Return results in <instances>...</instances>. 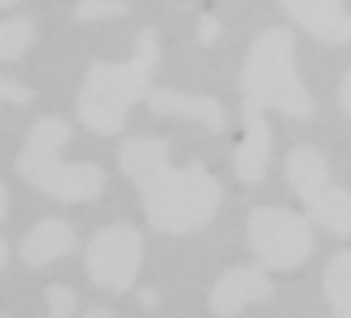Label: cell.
Listing matches in <instances>:
<instances>
[{
    "label": "cell",
    "mask_w": 351,
    "mask_h": 318,
    "mask_svg": "<svg viewBox=\"0 0 351 318\" xmlns=\"http://www.w3.org/2000/svg\"><path fill=\"white\" fill-rule=\"evenodd\" d=\"M122 172L136 188L147 221L161 234H193L207 228L221 205V184L199 162L176 168L169 143L159 136H128L118 153Z\"/></svg>",
    "instance_id": "obj_1"
},
{
    "label": "cell",
    "mask_w": 351,
    "mask_h": 318,
    "mask_svg": "<svg viewBox=\"0 0 351 318\" xmlns=\"http://www.w3.org/2000/svg\"><path fill=\"white\" fill-rule=\"evenodd\" d=\"M157 62L159 42L153 29L138 34L134 54L126 62H93L79 95L81 122L99 134L120 132L130 106L147 97Z\"/></svg>",
    "instance_id": "obj_2"
},
{
    "label": "cell",
    "mask_w": 351,
    "mask_h": 318,
    "mask_svg": "<svg viewBox=\"0 0 351 318\" xmlns=\"http://www.w3.org/2000/svg\"><path fill=\"white\" fill-rule=\"evenodd\" d=\"M244 114H261L265 108L293 118H310L314 101L302 85L295 69V38L287 27L261 32L250 44L240 77Z\"/></svg>",
    "instance_id": "obj_3"
},
{
    "label": "cell",
    "mask_w": 351,
    "mask_h": 318,
    "mask_svg": "<svg viewBox=\"0 0 351 318\" xmlns=\"http://www.w3.org/2000/svg\"><path fill=\"white\" fill-rule=\"evenodd\" d=\"M71 138V126L46 116L34 124L17 157V172L32 186L60 203H87L99 197L106 174L93 164H66L58 159V149Z\"/></svg>",
    "instance_id": "obj_4"
},
{
    "label": "cell",
    "mask_w": 351,
    "mask_h": 318,
    "mask_svg": "<svg viewBox=\"0 0 351 318\" xmlns=\"http://www.w3.org/2000/svg\"><path fill=\"white\" fill-rule=\"evenodd\" d=\"M285 176L312 221L341 238L351 236V193L332 182L318 149L295 145L285 159Z\"/></svg>",
    "instance_id": "obj_5"
},
{
    "label": "cell",
    "mask_w": 351,
    "mask_h": 318,
    "mask_svg": "<svg viewBox=\"0 0 351 318\" xmlns=\"http://www.w3.org/2000/svg\"><path fill=\"white\" fill-rule=\"evenodd\" d=\"M248 244L265 269L293 271L312 254L308 219L283 207H256L246 221Z\"/></svg>",
    "instance_id": "obj_6"
},
{
    "label": "cell",
    "mask_w": 351,
    "mask_h": 318,
    "mask_svg": "<svg viewBox=\"0 0 351 318\" xmlns=\"http://www.w3.org/2000/svg\"><path fill=\"white\" fill-rule=\"evenodd\" d=\"M143 238L128 223H116L99 230L87 246V273L97 287L126 291L141 269Z\"/></svg>",
    "instance_id": "obj_7"
},
{
    "label": "cell",
    "mask_w": 351,
    "mask_h": 318,
    "mask_svg": "<svg viewBox=\"0 0 351 318\" xmlns=\"http://www.w3.org/2000/svg\"><path fill=\"white\" fill-rule=\"evenodd\" d=\"M275 295V285L261 267L242 265L226 271L211 289V310L219 318H236L248 306Z\"/></svg>",
    "instance_id": "obj_8"
},
{
    "label": "cell",
    "mask_w": 351,
    "mask_h": 318,
    "mask_svg": "<svg viewBox=\"0 0 351 318\" xmlns=\"http://www.w3.org/2000/svg\"><path fill=\"white\" fill-rule=\"evenodd\" d=\"M287 15L312 38L324 44L351 42V7L339 0H293L281 3Z\"/></svg>",
    "instance_id": "obj_9"
},
{
    "label": "cell",
    "mask_w": 351,
    "mask_h": 318,
    "mask_svg": "<svg viewBox=\"0 0 351 318\" xmlns=\"http://www.w3.org/2000/svg\"><path fill=\"white\" fill-rule=\"evenodd\" d=\"M145 99L153 114L201 122L211 134H219L228 126L223 106L211 95H189V93L159 87V89H151Z\"/></svg>",
    "instance_id": "obj_10"
},
{
    "label": "cell",
    "mask_w": 351,
    "mask_h": 318,
    "mask_svg": "<svg viewBox=\"0 0 351 318\" xmlns=\"http://www.w3.org/2000/svg\"><path fill=\"white\" fill-rule=\"evenodd\" d=\"M273 149L269 122L261 114H244V136L234 153V172L242 184H256L267 174Z\"/></svg>",
    "instance_id": "obj_11"
},
{
    "label": "cell",
    "mask_w": 351,
    "mask_h": 318,
    "mask_svg": "<svg viewBox=\"0 0 351 318\" xmlns=\"http://www.w3.org/2000/svg\"><path fill=\"white\" fill-rule=\"evenodd\" d=\"M75 246V230L64 219H46L27 234L21 244V256L29 267L40 269L60 256H66Z\"/></svg>",
    "instance_id": "obj_12"
},
{
    "label": "cell",
    "mask_w": 351,
    "mask_h": 318,
    "mask_svg": "<svg viewBox=\"0 0 351 318\" xmlns=\"http://www.w3.org/2000/svg\"><path fill=\"white\" fill-rule=\"evenodd\" d=\"M324 295L332 318H351V248L337 252L322 275Z\"/></svg>",
    "instance_id": "obj_13"
},
{
    "label": "cell",
    "mask_w": 351,
    "mask_h": 318,
    "mask_svg": "<svg viewBox=\"0 0 351 318\" xmlns=\"http://www.w3.org/2000/svg\"><path fill=\"white\" fill-rule=\"evenodd\" d=\"M34 40V23L29 19L0 21V60H17Z\"/></svg>",
    "instance_id": "obj_14"
},
{
    "label": "cell",
    "mask_w": 351,
    "mask_h": 318,
    "mask_svg": "<svg viewBox=\"0 0 351 318\" xmlns=\"http://www.w3.org/2000/svg\"><path fill=\"white\" fill-rule=\"evenodd\" d=\"M46 299L50 304L48 318H69L77 310V306H79V299H77L75 291H71L69 287L58 285V283L48 285Z\"/></svg>",
    "instance_id": "obj_15"
},
{
    "label": "cell",
    "mask_w": 351,
    "mask_h": 318,
    "mask_svg": "<svg viewBox=\"0 0 351 318\" xmlns=\"http://www.w3.org/2000/svg\"><path fill=\"white\" fill-rule=\"evenodd\" d=\"M128 13L126 3H97V0H89V3H81L75 9V19L79 21H97V19H114Z\"/></svg>",
    "instance_id": "obj_16"
},
{
    "label": "cell",
    "mask_w": 351,
    "mask_h": 318,
    "mask_svg": "<svg viewBox=\"0 0 351 318\" xmlns=\"http://www.w3.org/2000/svg\"><path fill=\"white\" fill-rule=\"evenodd\" d=\"M36 95L34 89L0 77V101H11V103H27Z\"/></svg>",
    "instance_id": "obj_17"
},
{
    "label": "cell",
    "mask_w": 351,
    "mask_h": 318,
    "mask_svg": "<svg viewBox=\"0 0 351 318\" xmlns=\"http://www.w3.org/2000/svg\"><path fill=\"white\" fill-rule=\"evenodd\" d=\"M221 36V23L217 17L213 15H203L199 21V29H197V38L203 46H211L217 38Z\"/></svg>",
    "instance_id": "obj_18"
},
{
    "label": "cell",
    "mask_w": 351,
    "mask_h": 318,
    "mask_svg": "<svg viewBox=\"0 0 351 318\" xmlns=\"http://www.w3.org/2000/svg\"><path fill=\"white\" fill-rule=\"evenodd\" d=\"M341 103L345 108V112L349 114L351 118V71L345 75L343 83H341Z\"/></svg>",
    "instance_id": "obj_19"
},
{
    "label": "cell",
    "mask_w": 351,
    "mask_h": 318,
    "mask_svg": "<svg viewBox=\"0 0 351 318\" xmlns=\"http://www.w3.org/2000/svg\"><path fill=\"white\" fill-rule=\"evenodd\" d=\"M138 302L145 304V306H155L157 304V291L151 289V287H143L138 291Z\"/></svg>",
    "instance_id": "obj_20"
},
{
    "label": "cell",
    "mask_w": 351,
    "mask_h": 318,
    "mask_svg": "<svg viewBox=\"0 0 351 318\" xmlns=\"http://www.w3.org/2000/svg\"><path fill=\"white\" fill-rule=\"evenodd\" d=\"M7 211H9V191L3 182H0V221L5 219Z\"/></svg>",
    "instance_id": "obj_21"
},
{
    "label": "cell",
    "mask_w": 351,
    "mask_h": 318,
    "mask_svg": "<svg viewBox=\"0 0 351 318\" xmlns=\"http://www.w3.org/2000/svg\"><path fill=\"white\" fill-rule=\"evenodd\" d=\"M83 318H114L108 310H101V308H93L89 312L83 314Z\"/></svg>",
    "instance_id": "obj_22"
},
{
    "label": "cell",
    "mask_w": 351,
    "mask_h": 318,
    "mask_svg": "<svg viewBox=\"0 0 351 318\" xmlns=\"http://www.w3.org/2000/svg\"><path fill=\"white\" fill-rule=\"evenodd\" d=\"M7 260H9V244L0 238V269H5Z\"/></svg>",
    "instance_id": "obj_23"
},
{
    "label": "cell",
    "mask_w": 351,
    "mask_h": 318,
    "mask_svg": "<svg viewBox=\"0 0 351 318\" xmlns=\"http://www.w3.org/2000/svg\"><path fill=\"white\" fill-rule=\"evenodd\" d=\"M0 318H7V316H5V314H0Z\"/></svg>",
    "instance_id": "obj_24"
}]
</instances>
